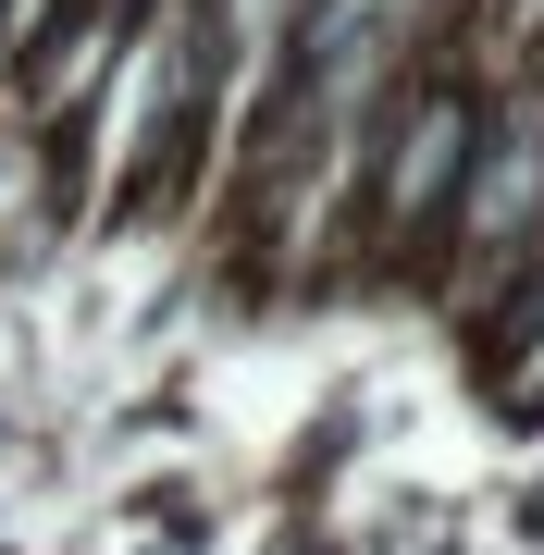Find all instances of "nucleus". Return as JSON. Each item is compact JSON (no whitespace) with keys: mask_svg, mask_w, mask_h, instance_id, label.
<instances>
[{"mask_svg":"<svg viewBox=\"0 0 544 555\" xmlns=\"http://www.w3.org/2000/svg\"><path fill=\"white\" fill-rule=\"evenodd\" d=\"M458 160H470V100H433L408 112V137H396V160H383V210L396 222H421V210H445L458 198Z\"/></svg>","mask_w":544,"mask_h":555,"instance_id":"nucleus-1","label":"nucleus"}]
</instances>
